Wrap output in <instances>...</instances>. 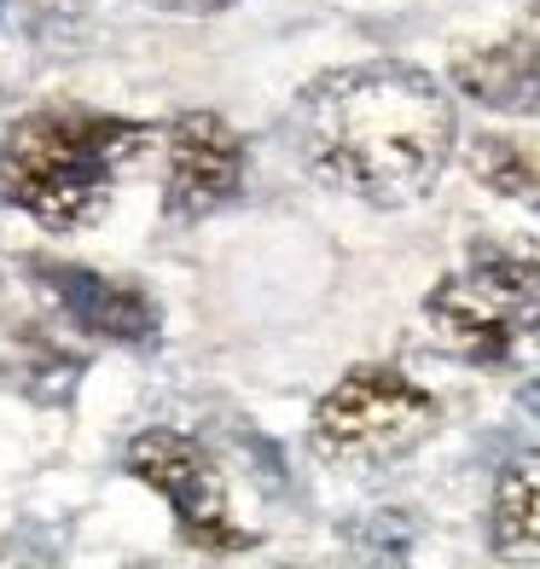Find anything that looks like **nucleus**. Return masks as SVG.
<instances>
[{"label":"nucleus","instance_id":"3","mask_svg":"<svg viewBox=\"0 0 540 569\" xmlns=\"http://www.w3.org/2000/svg\"><path fill=\"white\" fill-rule=\"evenodd\" d=\"M442 407L396 367H349L314 407V448L343 465H390L436 430Z\"/></svg>","mask_w":540,"mask_h":569},{"label":"nucleus","instance_id":"2","mask_svg":"<svg viewBox=\"0 0 540 569\" xmlns=\"http://www.w3.org/2000/svg\"><path fill=\"white\" fill-rule=\"evenodd\" d=\"M146 158H158V128L82 106H41L0 134V192L47 232H82Z\"/></svg>","mask_w":540,"mask_h":569},{"label":"nucleus","instance_id":"13","mask_svg":"<svg viewBox=\"0 0 540 569\" xmlns=\"http://www.w3.org/2000/svg\"><path fill=\"white\" fill-rule=\"evenodd\" d=\"M383 569H396V563H383Z\"/></svg>","mask_w":540,"mask_h":569},{"label":"nucleus","instance_id":"4","mask_svg":"<svg viewBox=\"0 0 540 569\" xmlns=\"http://www.w3.org/2000/svg\"><path fill=\"white\" fill-rule=\"evenodd\" d=\"M128 471L169 500L180 535H187L198 552H239V547H250V535L233 523V506H227V482L216 471V459L203 453L192 436L163 430V425L140 430L134 442H128Z\"/></svg>","mask_w":540,"mask_h":569},{"label":"nucleus","instance_id":"8","mask_svg":"<svg viewBox=\"0 0 540 569\" xmlns=\"http://www.w3.org/2000/svg\"><path fill=\"white\" fill-rule=\"evenodd\" d=\"M488 540L506 563H540V448L511 453L494 477Z\"/></svg>","mask_w":540,"mask_h":569},{"label":"nucleus","instance_id":"14","mask_svg":"<svg viewBox=\"0 0 540 569\" xmlns=\"http://www.w3.org/2000/svg\"><path fill=\"white\" fill-rule=\"evenodd\" d=\"M529 7H534V0H529Z\"/></svg>","mask_w":540,"mask_h":569},{"label":"nucleus","instance_id":"12","mask_svg":"<svg viewBox=\"0 0 540 569\" xmlns=\"http://www.w3.org/2000/svg\"><path fill=\"white\" fill-rule=\"evenodd\" d=\"M523 407H529V412H540V372L523 383Z\"/></svg>","mask_w":540,"mask_h":569},{"label":"nucleus","instance_id":"10","mask_svg":"<svg viewBox=\"0 0 540 569\" xmlns=\"http://www.w3.org/2000/svg\"><path fill=\"white\" fill-rule=\"evenodd\" d=\"M18 349H23V360L12 355V372L23 378V390H36L41 401H64L70 383H76V360L59 355L53 343H41L36 331H30V338H18Z\"/></svg>","mask_w":540,"mask_h":569},{"label":"nucleus","instance_id":"9","mask_svg":"<svg viewBox=\"0 0 540 569\" xmlns=\"http://www.w3.org/2000/svg\"><path fill=\"white\" fill-rule=\"evenodd\" d=\"M466 169H471L494 198H511V203H529V210H540V140L477 134V140L466 146Z\"/></svg>","mask_w":540,"mask_h":569},{"label":"nucleus","instance_id":"6","mask_svg":"<svg viewBox=\"0 0 540 569\" xmlns=\"http://www.w3.org/2000/svg\"><path fill=\"white\" fill-rule=\"evenodd\" d=\"M30 273L47 284L76 331L106 343H158V302H151L134 279H111L82 262H59V256H30Z\"/></svg>","mask_w":540,"mask_h":569},{"label":"nucleus","instance_id":"1","mask_svg":"<svg viewBox=\"0 0 540 569\" xmlns=\"http://www.w3.org/2000/svg\"><path fill=\"white\" fill-rule=\"evenodd\" d=\"M291 140L326 187L401 210L419 203L453 158V99L419 64H343L297 93Z\"/></svg>","mask_w":540,"mask_h":569},{"label":"nucleus","instance_id":"11","mask_svg":"<svg viewBox=\"0 0 540 569\" xmlns=\"http://www.w3.org/2000/svg\"><path fill=\"white\" fill-rule=\"evenodd\" d=\"M511 36H518V47H523V53L534 59V70H540V0H534V7L523 12V23H518Z\"/></svg>","mask_w":540,"mask_h":569},{"label":"nucleus","instance_id":"5","mask_svg":"<svg viewBox=\"0 0 540 569\" xmlns=\"http://www.w3.org/2000/svg\"><path fill=\"white\" fill-rule=\"evenodd\" d=\"M158 180L163 210L180 221H198L221 210L244 187V140L216 111H180L158 128Z\"/></svg>","mask_w":540,"mask_h":569},{"label":"nucleus","instance_id":"7","mask_svg":"<svg viewBox=\"0 0 540 569\" xmlns=\"http://www.w3.org/2000/svg\"><path fill=\"white\" fill-rule=\"evenodd\" d=\"M453 88L466 99H477V106H488V111H506V117H534L540 111V70L518 47V36L459 47L453 53Z\"/></svg>","mask_w":540,"mask_h":569}]
</instances>
